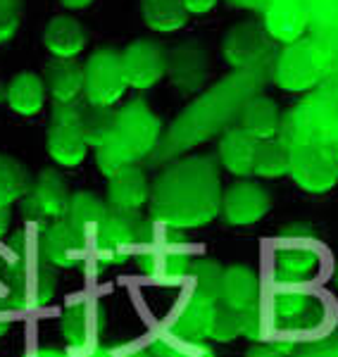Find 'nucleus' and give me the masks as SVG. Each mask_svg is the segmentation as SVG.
<instances>
[{"label": "nucleus", "mask_w": 338, "mask_h": 357, "mask_svg": "<svg viewBox=\"0 0 338 357\" xmlns=\"http://www.w3.org/2000/svg\"><path fill=\"white\" fill-rule=\"evenodd\" d=\"M243 326H240V312L226 307V305H217L215 317H212V326H210V341H233L236 336H240Z\"/></svg>", "instance_id": "e433bc0d"}, {"label": "nucleus", "mask_w": 338, "mask_h": 357, "mask_svg": "<svg viewBox=\"0 0 338 357\" xmlns=\"http://www.w3.org/2000/svg\"><path fill=\"white\" fill-rule=\"evenodd\" d=\"M162 122L143 100H131L114 114V124L105 141L95 148L98 169L110 178L124 167L136 165L139 160L155 153Z\"/></svg>", "instance_id": "20e7f679"}, {"label": "nucleus", "mask_w": 338, "mask_h": 357, "mask_svg": "<svg viewBox=\"0 0 338 357\" xmlns=\"http://www.w3.org/2000/svg\"><path fill=\"white\" fill-rule=\"evenodd\" d=\"M233 5H238V8L243 10H253V13H265L269 0H231Z\"/></svg>", "instance_id": "a18cd8bd"}, {"label": "nucleus", "mask_w": 338, "mask_h": 357, "mask_svg": "<svg viewBox=\"0 0 338 357\" xmlns=\"http://www.w3.org/2000/svg\"><path fill=\"white\" fill-rule=\"evenodd\" d=\"M324 79V72L314 57L310 43L302 38L298 43L286 45L274 62V82L291 93H307L314 91Z\"/></svg>", "instance_id": "9b49d317"}, {"label": "nucleus", "mask_w": 338, "mask_h": 357, "mask_svg": "<svg viewBox=\"0 0 338 357\" xmlns=\"http://www.w3.org/2000/svg\"><path fill=\"white\" fill-rule=\"evenodd\" d=\"M29 174L24 165L17 162L15 158L0 153V210L24 198L29 191Z\"/></svg>", "instance_id": "473e14b6"}, {"label": "nucleus", "mask_w": 338, "mask_h": 357, "mask_svg": "<svg viewBox=\"0 0 338 357\" xmlns=\"http://www.w3.org/2000/svg\"><path fill=\"white\" fill-rule=\"evenodd\" d=\"M220 0H183L188 15H208Z\"/></svg>", "instance_id": "a19ab883"}, {"label": "nucleus", "mask_w": 338, "mask_h": 357, "mask_svg": "<svg viewBox=\"0 0 338 357\" xmlns=\"http://www.w3.org/2000/svg\"><path fill=\"white\" fill-rule=\"evenodd\" d=\"M89 43V33L82 22L72 15H57L48 22L43 31V45L53 57L60 60H77Z\"/></svg>", "instance_id": "b1692460"}, {"label": "nucleus", "mask_w": 338, "mask_h": 357, "mask_svg": "<svg viewBox=\"0 0 338 357\" xmlns=\"http://www.w3.org/2000/svg\"><path fill=\"white\" fill-rule=\"evenodd\" d=\"M112 357H153V353H151V345H148V348H124L119 353H114Z\"/></svg>", "instance_id": "49530a36"}, {"label": "nucleus", "mask_w": 338, "mask_h": 357, "mask_svg": "<svg viewBox=\"0 0 338 357\" xmlns=\"http://www.w3.org/2000/svg\"><path fill=\"white\" fill-rule=\"evenodd\" d=\"M295 357H338V348H322V345H317V348L302 350Z\"/></svg>", "instance_id": "37998d69"}, {"label": "nucleus", "mask_w": 338, "mask_h": 357, "mask_svg": "<svg viewBox=\"0 0 338 357\" xmlns=\"http://www.w3.org/2000/svg\"><path fill=\"white\" fill-rule=\"evenodd\" d=\"M29 229L15 234L0 250V279L10 289L17 312L45 307L57 293V272L41 250V227L36 234Z\"/></svg>", "instance_id": "7ed1b4c3"}, {"label": "nucleus", "mask_w": 338, "mask_h": 357, "mask_svg": "<svg viewBox=\"0 0 338 357\" xmlns=\"http://www.w3.org/2000/svg\"><path fill=\"white\" fill-rule=\"evenodd\" d=\"M141 15L146 26L158 33H174L188 22L183 0H141Z\"/></svg>", "instance_id": "c756f323"}, {"label": "nucleus", "mask_w": 338, "mask_h": 357, "mask_svg": "<svg viewBox=\"0 0 338 357\" xmlns=\"http://www.w3.org/2000/svg\"><path fill=\"white\" fill-rule=\"evenodd\" d=\"M222 276H224V269H222L215 260H208V257H193L191 267H188V272L183 274L181 284L188 286L186 293L208 298L212 303H220Z\"/></svg>", "instance_id": "7c9ffc66"}, {"label": "nucleus", "mask_w": 338, "mask_h": 357, "mask_svg": "<svg viewBox=\"0 0 338 357\" xmlns=\"http://www.w3.org/2000/svg\"><path fill=\"white\" fill-rule=\"evenodd\" d=\"M45 89L43 79L33 72H20L10 79L8 89H5V100L13 107L17 114H24V117H31V114H38L45 105Z\"/></svg>", "instance_id": "cd10ccee"}, {"label": "nucleus", "mask_w": 338, "mask_h": 357, "mask_svg": "<svg viewBox=\"0 0 338 357\" xmlns=\"http://www.w3.org/2000/svg\"><path fill=\"white\" fill-rule=\"evenodd\" d=\"M334 153H336V162H338V146L334 148Z\"/></svg>", "instance_id": "864d4df0"}, {"label": "nucleus", "mask_w": 338, "mask_h": 357, "mask_svg": "<svg viewBox=\"0 0 338 357\" xmlns=\"http://www.w3.org/2000/svg\"><path fill=\"white\" fill-rule=\"evenodd\" d=\"M48 155L62 167H79L86 160L89 143L84 138L79 122V100L77 102H55L48 124Z\"/></svg>", "instance_id": "6e6552de"}, {"label": "nucleus", "mask_w": 338, "mask_h": 357, "mask_svg": "<svg viewBox=\"0 0 338 357\" xmlns=\"http://www.w3.org/2000/svg\"><path fill=\"white\" fill-rule=\"evenodd\" d=\"M8 229H10V210L3 207V210H0V238L8 234Z\"/></svg>", "instance_id": "09e8293b"}, {"label": "nucleus", "mask_w": 338, "mask_h": 357, "mask_svg": "<svg viewBox=\"0 0 338 357\" xmlns=\"http://www.w3.org/2000/svg\"><path fill=\"white\" fill-rule=\"evenodd\" d=\"M129 89L122 67V53L102 48L84 65V98L91 105L112 107Z\"/></svg>", "instance_id": "1a4fd4ad"}, {"label": "nucleus", "mask_w": 338, "mask_h": 357, "mask_svg": "<svg viewBox=\"0 0 338 357\" xmlns=\"http://www.w3.org/2000/svg\"><path fill=\"white\" fill-rule=\"evenodd\" d=\"M26 357H67V355L60 353V350H53V348H43V350H36V353H31Z\"/></svg>", "instance_id": "8fccbe9b"}, {"label": "nucleus", "mask_w": 338, "mask_h": 357, "mask_svg": "<svg viewBox=\"0 0 338 357\" xmlns=\"http://www.w3.org/2000/svg\"><path fill=\"white\" fill-rule=\"evenodd\" d=\"M267 82V72H233L231 77L222 79L215 89H210L203 98H198L188 110L181 112V117L171 124L169 134L158 143L153 160L164 162L169 158H176L188 148L203 143L205 138L226 126L233 117H238L245 102Z\"/></svg>", "instance_id": "f03ea898"}, {"label": "nucleus", "mask_w": 338, "mask_h": 357, "mask_svg": "<svg viewBox=\"0 0 338 357\" xmlns=\"http://www.w3.org/2000/svg\"><path fill=\"white\" fill-rule=\"evenodd\" d=\"M110 217V207L100 198L91 193H74L70 210H67V224L74 229L77 238L82 241L86 252V269L89 272H100L105 269V227Z\"/></svg>", "instance_id": "423d86ee"}, {"label": "nucleus", "mask_w": 338, "mask_h": 357, "mask_svg": "<svg viewBox=\"0 0 338 357\" xmlns=\"http://www.w3.org/2000/svg\"><path fill=\"white\" fill-rule=\"evenodd\" d=\"M260 293H262L260 276H257L255 269L245 267V264H236V267L224 269V276H222V293H220L222 305L236 310V312H243V310L262 303Z\"/></svg>", "instance_id": "393cba45"}, {"label": "nucleus", "mask_w": 338, "mask_h": 357, "mask_svg": "<svg viewBox=\"0 0 338 357\" xmlns=\"http://www.w3.org/2000/svg\"><path fill=\"white\" fill-rule=\"evenodd\" d=\"M122 67L129 89L146 91L167 74V55L153 41H134L122 50Z\"/></svg>", "instance_id": "dca6fc26"}, {"label": "nucleus", "mask_w": 338, "mask_h": 357, "mask_svg": "<svg viewBox=\"0 0 338 357\" xmlns=\"http://www.w3.org/2000/svg\"><path fill=\"white\" fill-rule=\"evenodd\" d=\"M255 148L257 141L245 134L240 126L226 129L220 141V160L224 169L236 176H250L255 165Z\"/></svg>", "instance_id": "c85d7f7f"}, {"label": "nucleus", "mask_w": 338, "mask_h": 357, "mask_svg": "<svg viewBox=\"0 0 338 357\" xmlns=\"http://www.w3.org/2000/svg\"><path fill=\"white\" fill-rule=\"evenodd\" d=\"M272 3H305V0H269V5Z\"/></svg>", "instance_id": "3c124183"}, {"label": "nucleus", "mask_w": 338, "mask_h": 357, "mask_svg": "<svg viewBox=\"0 0 338 357\" xmlns=\"http://www.w3.org/2000/svg\"><path fill=\"white\" fill-rule=\"evenodd\" d=\"M240 326H243L240 333H245V338H250V341L260 343L265 338V312H262V303H257L253 307L240 312Z\"/></svg>", "instance_id": "58836bf2"}, {"label": "nucleus", "mask_w": 338, "mask_h": 357, "mask_svg": "<svg viewBox=\"0 0 338 357\" xmlns=\"http://www.w3.org/2000/svg\"><path fill=\"white\" fill-rule=\"evenodd\" d=\"M62 5H65L67 10H84V8H89L93 0H60Z\"/></svg>", "instance_id": "de8ad7c7"}, {"label": "nucleus", "mask_w": 338, "mask_h": 357, "mask_svg": "<svg viewBox=\"0 0 338 357\" xmlns=\"http://www.w3.org/2000/svg\"><path fill=\"white\" fill-rule=\"evenodd\" d=\"M43 84L55 102H77L84 96V65L55 57L45 65Z\"/></svg>", "instance_id": "bb28decb"}, {"label": "nucleus", "mask_w": 338, "mask_h": 357, "mask_svg": "<svg viewBox=\"0 0 338 357\" xmlns=\"http://www.w3.org/2000/svg\"><path fill=\"white\" fill-rule=\"evenodd\" d=\"M41 250L45 260L55 269H86V252L82 241L77 238L65 217L55 222H45L41 227Z\"/></svg>", "instance_id": "aec40b11"}, {"label": "nucleus", "mask_w": 338, "mask_h": 357, "mask_svg": "<svg viewBox=\"0 0 338 357\" xmlns=\"http://www.w3.org/2000/svg\"><path fill=\"white\" fill-rule=\"evenodd\" d=\"M305 41L310 43L314 57L324 74L338 72V24L310 26Z\"/></svg>", "instance_id": "72a5a7b5"}, {"label": "nucleus", "mask_w": 338, "mask_h": 357, "mask_svg": "<svg viewBox=\"0 0 338 357\" xmlns=\"http://www.w3.org/2000/svg\"><path fill=\"white\" fill-rule=\"evenodd\" d=\"M107 329V310L100 301L72 303L62 314V336L72 348H95Z\"/></svg>", "instance_id": "4468645a"}, {"label": "nucleus", "mask_w": 338, "mask_h": 357, "mask_svg": "<svg viewBox=\"0 0 338 357\" xmlns=\"http://www.w3.org/2000/svg\"><path fill=\"white\" fill-rule=\"evenodd\" d=\"M312 26L338 24V0H305Z\"/></svg>", "instance_id": "ea45409f"}, {"label": "nucleus", "mask_w": 338, "mask_h": 357, "mask_svg": "<svg viewBox=\"0 0 338 357\" xmlns=\"http://www.w3.org/2000/svg\"><path fill=\"white\" fill-rule=\"evenodd\" d=\"M269 210H272V195L260 183L236 181L222 193L220 215L233 227H248L260 222Z\"/></svg>", "instance_id": "2eb2a0df"}, {"label": "nucleus", "mask_w": 338, "mask_h": 357, "mask_svg": "<svg viewBox=\"0 0 338 357\" xmlns=\"http://www.w3.org/2000/svg\"><path fill=\"white\" fill-rule=\"evenodd\" d=\"M3 98H5V89H3V84H0V102H3Z\"/></svg>", "instance_id": "603ef678"}, {"label": "nucleus", "mask_w": 338, "mask_h": 357, "mask_svg": "<svg viewBox=\"0 0 338 357\" xmlns=\"http://www.w3.org/2000/svg\"><path fill=\"white\" fill-rule=\"evenodd\" d=\"M336 286H338V269H336Z\"/></svg>", "instance_id": "5fc2aeb1"}, {"label": "nucleus", "mask_w": 338, "mask_h": 357, "mask_svg": "<svg viewBox=\"0 0 338 357\" xmlns=\"http://www.w3.org/2000/svg\"><path fill=\"white\" fill-rule=\"evenodd\" d=\"M284 114L279 105L267 96H253L238 114V126L255 141H267V138L279 136L282 131Z\"/></svg>", "instance_id": "a878e982"}, {"label": "nucleus", "mask_w": 338, "mask_h": 357, "mask_svg": "<svg viewBox=\"0 0 338 357\" xmlns=\"http://www.w3.org/2000/svg\"><path fill=\"white\" fill-rule=\"evenodd\" d=\"M289 169H291V146L282 136L257 141L253 174L262 178H277L289 174Z\"/></svg>", "instance_id": "2f4dec72"}, {"label": "nucleus", "mask_w": 338, "mask_h": 357, "mask_svg": "<svg viewBox=\"0 0 338 357\" xmlns=\"http://www.w3.org/2000/svg\"><path fill=\"white\" fill-rule=\"evenodd\" d=\"M319 269V255L310 245H284L274 255V281L284 289H295L302 286L317 274Z\"/></svg>", "instance_id": "5701e85b"}, {"label": "nucleus", "mask_w": 338, "mask_h": 357, "mask_svg": "<svg viewBox=\"0 0 338 357\" xmlns=\"http://www.w3.org/2000/svg\"><path fill=\"white\" fill-rule=\"evenodd\" d=\"M114 110L100 105H91V102H79V122H82L84 138L89 143V148H98L105 136L110 134L114 124Z\"/></svg>", "instance_id": "f704fd0d"}, {"label": "nucleus", "mask_w": 338, "mask_h": 357, "mask_svg": "<svg viewBox=\"0 0 338 357\" xmlns=\"http://www.w3.org/2000/svg\"><path fill=\"white\" fill-rule=\"evenodd\" d=\"M222 181L215 160L196 155L169 165L151 193V220L176 229L205 227L222 212Z\"/></svg>", "instance_id": "f257e3e1"}, {"label": "nucleus", "mask_w": 338, "mask_h": 357, "mask_svg": "<svg viewBox=\"0 0 338 357\" xmlns=\"http://www.w3.org/2000/svg\"><path fill=\"white\" fill-rule=\"evenodd\" d=\"M272 326L279 331H312L324 321V303L300 289H284L272 298Z\"/></svg>", "instance_id": "f8f14e48"}, {"label": "nucleus", "mask_w": 338, "mask_h": 357, "mask_svg": "<svg viewBox=\"0 0 338 357\" xmlns=\"http://www.w3.org/2000/svg\"><path fill=\"white\" fill-rule=\"evenodd\" d=\"M22 0H0V43H8L22 26Z\"/></svg>", "instance_id": "4c0bfd02"}, {"label": "nucleus", "mask_w": 338, "mask_h": 357, "mask_svg": "<svg viewBox=\"0 0 338 357\" xmlns=\"http://www.w3.org/2000/svg\"><path fill=\"white\" fill-rule=\"evenodd\" d=\"M262 24L274 43L291 45L307 36L312 22L305 3H272L267 5Z\"/></svg>", "instance_id": "412c9836"}, {"label": "nucleus", "mask_w": 338, "mask_h": 357, "mask_svg": "<svg viewBox=\"0 0 338 357\" xmlns=\"http://www.w3.org/2000/svg\"><path fill=\"white\" fill-rule=\"evenodd\" d=\"M67 357H112L110 353H107L105 348H74V353L72 355H67Z\"/></svg>", "instance_id": "c03bdc74"}, {"label": "nucleus", "mask_w": 338, "mask_h": 357, "mask_svg": "<svg viewBox=\"0 0 338 357\" xmlns=\"http://www.w3.org/2000/svg\"><path fill=\"white\" fill-rule=\"evenodd\" d=\"M151 181L139 165L119 169L107 178V207L119 212H139L151 200Z\"/></svg>", "instance_id": "4be33fe9"}, {"label": "nucleus", "mask_w": 338, "mask_h": 357, "mask_svg": "<svg viewBox=\"0 0 338 357\" xmlns=\"http://www.w3.org/2000/svg\"><path fill=\"white\" fill-rule=\"evenodd\" d=\"M167 77L183 93L200 91L210 79V57L203 45L191 41L181 43L167 55Z\"/></svg>", "instance_id": "6ab92c4d"}, {"label": "nucleus", "mask_w": 338, "mask_h": 357, "mask_svg": "<svg viewBox=\"0 0 338 357\" xmlns=\"http://www.w3.org/2000/svg\"><path fill=\"white\" fill-rule=\"evenodd\" d=\"M193 252L188 248V238L183 229L169 227V224L148 220L143 229L141 243L134 252L141 272L160 284L181 281L193 262Z\"/></svg>", "instance_id": "39448f33"}, {"label": "nucleus", "mask_w": 338, "mask_h": 357, "mask_svg": "<svg viewBox=\"0 0 338 357\" xmlns=\"http://www.w3.org/2000/svg\"><path fill=\"white\" fill-rule=\"evenodd\" d=\"M72 193L65 176L55 169H43L24 195V212L33 222H55L67 217Z\"/></svg>", "instance_id": "ddd939ff"}, {"label": "nucleus", "mask_w": 338, "mask_h": 357, "mask_svg": "<svg viewBox=\"0 0 338 357\" xmlns=\"http://www.w3.org/2000/svg\"><path fill=\"white\" fill-rule=\"evenodd\" d=\"M291 178L307 193H326L338 183L336 153L319 143L291 146Z\"/></svg>", "instance_id": "9d476101"}, {"label": "nucleus", "mask_w": 338, "mask_h": 357, "mask_svg": "<svg viewBox=\"0 0 338 357\" xmlns=\"http://www.w3.org/2000/svg\"><path fill=\"white\" fill-rule=\"evenodd\" d=\"M220 303H212L208 298L186 293L167 321V333L181 341H210V326L215 307Z\"/></svg>", "instance_id": "a211bd4d"}, {"label": "nucleus", "mask_w": 338, "mask_h": 357, "mask_svg": "<svg viewBox=\"0 0 338 357\" xmlns=\"http://www.w3.org/2000/svg\"><path fill=\"white\" fill-rule=\"evenodd\" d=\"M245 357H286V355L279 353L274 345H253V348L245 353Z\"/></svg>", "instance_id": "79ce46f5"}, {"label": "nucleus", "mask_w": 338, "mask_h": 357, "mask_svg": "<svg viewBox=\"0 0 338 357\" xmlns=\"http://www.w3.org/2000/svg\"><path fill=\"white\" fill-rule=\"evenodd\" d=\"M146 222L148 220H143L139 212L110 210L107 227H105V250H102L105 267L122 264V262H127L134 257L136 248H139V243H141Z\"/></svg>", "instance_id": "f3484780"}, {"label": "nucleus", "mask_w": 338, "mask_h": 357, "mask_svg": "<svg viewBox=\"0 0 338 357\" xmlns=\"http://www.w3.org/2000/svg\"><path fill=\"white\" fill-rule=\"evenodd\" d=\"M222 55L236 72H267L274 57V41L265 31V24L240 22L229 29L222 41Z\"/></svg>", "instance_id": "0eeeda50"}, {"label": "nucleus", "mask_w": 338, "mask_h": 357, "mask_svg": "<svg viewBox=\"0 0 338 357\" xmlns=\"http://www.w3.org/2000/svg\"><path fill=\"white\" fill-rule=\"evenodd\" d=\"M153 357H217L205 341H181L169 333L151 343Z\"/></svg>", "instance_id": "c9c22d12"}]
</instances>
